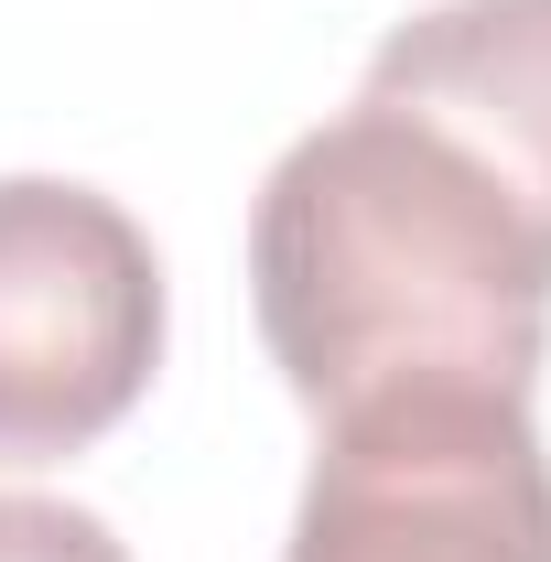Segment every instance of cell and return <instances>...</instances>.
I'll return each instance as SVG.
<instances>
[{"label": "cell", "mask_w": 551, "mask_h": 562, "mask_svg": "<svg viewBox=\"0 0 551 562\" xmlns=\"http://www.w3.org/2000/svg\"><path fill=\"white\" fill-rule=\"evenodd\" d=\"M162 368V260L66 173H0V465L87 454Z\"/></svg>", "instance_id": "cell-2"}, {"label": "cell", "mask_w": 551, "mask_h": 562, "mask_svg": "<svg viewBox=\"0 0 551 562\" xmlns=\"http://www.w3.org/2000/svg\"><path fill=\"white\" fill-rule=\"evenodd\" d=\"M357 98H390L465 140L551 227V0H432L368 55Z\"/></svg>", "instance_id": "cell-4"}, {"label": "cell", "mask_w": 551, "mask_h": 562, "mask_svg": "<svg viewBox=\"0 0 551 562\" xmlns=\"http://www.w3.org/2000/svg\"><path fill=\"white\" fill-rule=\"evenodd\" d=\"M281 562H551V454L530 401L401 390L336 412Z\"/></svg>", "instance_id": "cell-3"}, {"label": "cell", "mask_w": 551, "mask_h": 562, "mask_svg": "<svg viewBox=\"0 0 551 562\" xmlns=\"http://www.w3.org/2000/svg\"><path fill=\"white\" fill-rule=\"evenodd\" d=\"M0 562H131V541L76 497H0Z\"/></svg>", "instance_id": "cell-5"}, {"label": "cell", "mask_w": 551, "mask_h": 562, "mask_svg": "<svg viewBox=\"0 0 551 562\" xmlns=\"http://www.w3.org/2000/svg\"><path fill=\"white\" fill-rule=\"evenodd\" d=\"M249 303L303 412L401 390L530 401L551 347V227L465 140L357 98L303 131L249 206Z\"/></svg>", "instance_id": "cell-1"}]
</instances>
